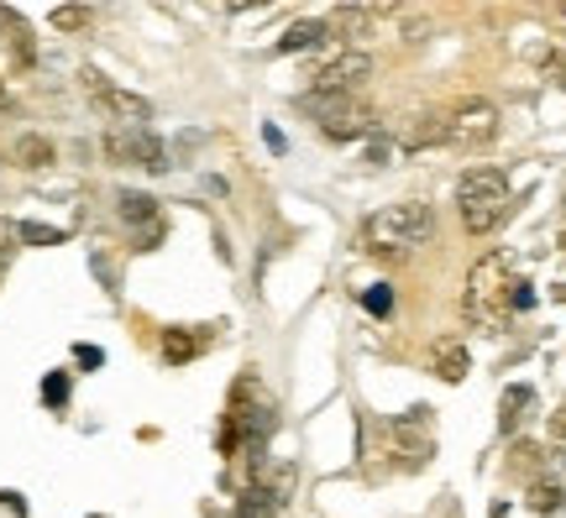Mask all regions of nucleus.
<instances>
[{
    "label": "nucleus",
    "instance_id": "nucleus-2",
    "mask_svg": "<svg viewBox=\"0 0 566 518\" xmlns=\"http://www.w3.org/2000/svg\"><path fill=\"white\" fill-rule=\"evenodd\" d=\"M457 210H462V225L472 236H488L499 231L509 215V179L504 168H467L462 183H457Z\"/></svg>",
    "mask_w": 566,
    "mask_h": 518
},
{
    "label": "nucleus",
    "instance_id": "nucleus-6",
    "mask_svg": "<svg viewBox=\"0 0 566 518\" xmlns=\"http://www.w3.org/2000/svg\"><path fill=\"white\" fill-rule=\"evenodd\" d=\"M499 131V110L488 101H462L441 116V141L446 147H483Z\"/></svg>",
    "mask_w": 566,
    "mask_h": 518
},
{
    "label": "nucleus",
    "instance_id": "nucleus-14",
    "mask_svg": "<svg viewBox=\"0 0 566 518\" xmlns=\"http://www.w3.org/2000/svg\"><path fill=\"white\" fill-rule=\"evenodd\" d=\"M530 508H535L541 518H556V514H562V508H566L562 482H535V487H530Z\"/></svg>",
    "mask_w": 566,
    "mask_h": 518
},
{
    "label": "nucleus",
    "instance_id": "nucleus-12",
    "mask_svg": "<svg viewBox=\"0 0 566 518\" xmlns=\"http://www.w3.org/2000/svg\"><path fill=\"white\" fill-rule=\"evenodd\" d=\"M11 158H17V168H48V162H53V141L38 137V131H32V137H17L11 141Z\"/></svg>",
    "mask_w": 566,
    "mask_h": 518
},
{
    "label": "nucleus",
    "instance_id": "nucleus-21",
    "mask_svg": "<svg viewBox=\"0 0 566 518\" xmlns=\"http://www.w3.org/2000/svg\"><path fill=\"white\" fill-rule=\"evenodd\" d=\"M535 304V288H530L525 278H514V288H509V309H530Z\"/></svg>",
    "mask_w": 566,
    "mask_h": 518
},
{
    "label": "nucleus",
    "instance_id": "nucleus-25",
    "mask_svg": "<svg viewBox=\"0 0 566 518\" xmlns=\"http://www.w3.org/2000/svg\"><path fill=\"white\" fill-rule=\"evenodd\" d=\"M562 17H566V6H562Z\"/></svg>",
    "mask_w": 566,
    "mask_h": 518
},
{
    "label": "nucleus",
    "instance_id": "nucleus-5",
    "mask_svg": "<svg viewBox=\"0 0 566 518\" xmlns=\"http://www.w3.org/2000/svg\"><path fill=\"white\" fill-rule=\"evenodd\" d=\"M367 80H373V59H367L363 47H331V59L315 63L310 89L315 95H357Z\"/></svg>",
    "mask_w": 566,
    "mask_h": 518
},
{
    "label": "nucleus",
    "instance_id": "nucleus-4",
    "mask_svg": "<svg viewBox=\"0 0 566 518\" xmlns=\"http://www.w3.org/2000/svg\"><path fill=\"white\" fill-rule=\"evenodd\" d=\"M304 116H315V126H321L325 137L336 141H352V137H367L373 131V120H367V110L357 105V95H304Z\"/></svg>",
    "mask_w": 566,
    "mask_h": 518
},
{
    "label": "nucleus",
    "instance_id": "nucleus-22",
    "mask_svg": "<svg viewBox=\"0 0 566 518\" xmlns=\"http://www.w3.org/2000/svg\"><path fill=\"white\" fill-rule=\"evenodd\" d=\"M74 361H80V367H101V351H95V346H80V351H74Z\"/></svg>",
    "mask_w": 566,
    "mask_h": 518
},
{
    "label": "nucleus",
    "instance_id": "nucleus-1",
    "mask_svg": "<svg viewBox=\"0 0 566 518\" xmlns=\"http://www.w3.org/2000/svg\"><path fill=\"white\" fill-rule=\"evenodd\" d=\"M436 236V210L420 200L405 204H384L363 220V252L373 257H394V252H415L424 241Z\"/></svg>",
    "mask_w": 566,
    "mask_h": 518
},
{
    "label": "nucleus",
    "instance_id": "nucleus-15",
    "mask_svg": "<svg viewBox=\"0 0 566 518\" xmlns=\"http://www.w3.org/2000/svg\"><path fill=\"white\" fill-rule=\"evenodd\" d=\"M122 220L126 225H158V200H147V194H122Z\"/></svg>",
    "mask_w": 566,
    "mask_h": 518
},
{
    "label": "nucleus",
    "instance_id": "nucleus-9",
    "mask_svg": "<svg viewBox=\"0 0 566 518\" xmlns=\"http://www.w3.org/2000/svg\"><path fill=\"white\" fill-rule=\"evenodd\" d=\"M530 409H535V388H525V382L504 388V403H499V430L514 435V430H520V419H525Z\"/></svg>",
    "mask_w": 566,
    "mask_h": 518
},
{
    "label": "nucleus",
    "instance_id": "nucleus-16",
    "mask_svg": "<svg viewBox=\"0 0 566 518\" xmlns=\"http://www.w3.org/2000/svg\"><path fill=\"white\" fill-rule=\"evenodd\" d=\"M200 351H205V340L189 336V330H168L163 336V357L168 361H189V357H200Z\"/></svg>",
    "mask_w": 566,
    "mask_h": 518
},
{
    "label": "nucleus",
    "instance_id": "nucleus-19",
    "mask_svg": "<svg viewBox=\"0 0 566 518\" xmlns=\"http://www.w3.org/2000/svg\"><path fill=\"white\" fill-rule=\"evenodd\" d=\"M363 304H367V315H388V309H394V288L378 283V288H367L363 294Z\"/></svg>",
    "mask_w": 566,
    "mask_h": 518
},
{
    "label": "nucleus",
    "instance_id": "nucleus-18",
    "mask_svg": "<svg viewBox=\"0 0 566 518\" xmlns=\"http://www.w3.org/2000/svg\"><path fill=\"white\" fill-rule=\"evenodd\" d=\"M53 27L59 32H80V27H90V11L84 6H53Z\"/></svg>",
    "mask_w": 566,
    "mask_h": 518
},
{
    "label": "nucleus",
    "instance_id": "nucleus-7",
    "mask_svg": "<svg viewBox=\"0 0 566 518\" xmlns=\"http://www.w3.org/2000/svg\"><path fill=\"white\" fill-rule=\"evenodd\" d=\"M105 158L147 168V173H163V168H168V152H163V141L153 137L147 126H111V131H105Z\"/></svg>",
    "mask_w": 566,
    "mask_h": 518
},
{
    "label": "nucleus",
    "instance_id": "nucleus-11",
    "mask_svg": "<svg viewBox=\"0 0 566 518\" xmlns=\"http://www.w3.org/2000/svg\"><path fill=\"white\" fill-rule=\"evenodd\" d=\"M325 38H331L325 21H294V27L279 38V53H310V47H321Z\"/></svg>",
    "mask_w": 566,
    "mask_h": 518
},
{
    "label": "nucleus",
    "instance_id": "nucleus-23",
    "mask_svg": "<svg viewBox=\"0 0 566 518\" xmlns=\"http://www.w3.org/2000/svg\"><path fill=\"white\" fill-rule=\"evenodd\" d=\"M551 435H556V440H566V403H562V409H556V414H551Z\"/></svg>",
    "mask_w": 566,
    "mask_h": 518
},
{
    "label": "nucleus",
    "instance_id": "nucleus-17",
    "mask_svg": "<svg viewBox=\"0 0 566 518\" xmlns=\"http://www.w3.org/2000/svg\"><path fill=\"white\" fill-rule=\"evenodd\" d=\"M17 241H27V246H59L63 231H59V225H38V220H21Z\"/></svg>",
    "mask_w": 566,
    "mask_h": 518
},
{
    "label": "nucleus",
    "instance_id": "nucleus-8",
    "mask_svg": "<svg viewBox=\"0 0 566 518\" xmlns=\"http://www.w3.org/2000/svg\"><path fill=\"white\" fill-rule=\"evenodd\" d=\"M84 89H90V101L101 105L116 126H147V120H153V105L142 101V95H132V89H122V84H111L105 74H95V68L84 74Z\"/></svg>",
    "mask_w": 566,
    "mask_h": 518
},
{
    "label": "nucleus",
    "instance_id": "nucleus-3",
    "mask_svg": "<svg viewBox=\"0 0 566 518\" xmlns=\"http://www.w3.org/2000/svg\"><path fill=\"white\" fill-rule=\"evenodd\" d=\"M509 288H514V257L509 252H488L472 273H467V319L472 325H493L509 309Z\"/></svg>",
    "mask_w": 566,
    "mask_h": 518
},
{
    "label": "nucleus",
    "instance_id": "nucleus-20",
    "mask_svg": "<svg viewBox=\"0 0 566 518\" xmlns=\"http://www.w3.org/2000/svg\"><path fill=\"white\" fill-rule=\"evenodd\" d=\"M42 399L59 409V403L69 399V372H48V382H42Z\"/></svg>",
    "mask_w": 566,
    "mask_h": 518
},
{
    "label": "nucleus",
    "instance_id": "nucleus-24",
    "mask_svg": "<svg viewBox=\"0 0 566 518\" xmlns=\"http://www.w3.org/2000/svg\"><path fill=\"white\" fill-rule=\"evenodd\" d=\"M0 508H6V514H27V508H21V498H17V493H0Z\"/></svg>",
    "mask_w": 566,
    "mask_h": 518
},
{
    "label": "nucleus",
    "instance_id": "nucleus-10",
    "mask_svg": "<svg viewBox=\"0 0 566 518\" xmlns=\"http://www.w3.org/2000/svg\"><path fill=\"white\" fill-rule=\"evenodd\" d=\"M467 367H472V361H467L462 340H441V346H436V357H430V372H436V378H446V382H462Z\"/></svg>",
    "mask_w": 566,
    "mask_h": 518
},
{
    "label": "nucleus",
    "instance_id": "nucleus-13",
    "mask_svg": "<svg viewBox=\"0 0 566 518\" xmlns=\"http://www.w3.org/2000/svg\"><path fill=\"white\" fill-rule=\"evenodd\" d=\"M279 493H268V487H247L242 498H237V514L231 518H273L279 514Z\"/></svg>",
    "mask_w": 566,
    "mask_h": 518
}]
</instances>
